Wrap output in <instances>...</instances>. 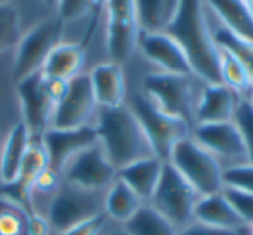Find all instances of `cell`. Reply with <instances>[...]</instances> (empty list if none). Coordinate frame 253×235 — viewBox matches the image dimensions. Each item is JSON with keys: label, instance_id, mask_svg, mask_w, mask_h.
Returning a JSON list of instances; mask_svg holds the SVG:
<instances>
[{"label": "cell", "instance_id": "cell-1", "mask_svg": "<svg viewBox=\"0 0 253 235\" xmlns=\"http://www.w3.org/2000/svg\"><path fill=\"white\" fill-rule=\"evenodd\" d=\"M167 33L182 47L198 80L203 83H222L220 49L213 38L203 0H180L177 16Z\"/></svg>", "mask_w": 253, "mask_h": 235}, {"label": "cell", "instance_id": "cell-2", "mask_svg": "<svg viewBox=\"0 0 253 235\" xmlns=\"http://www.w3.org/2000/svg\"><path fill=\"white\" fill-rule=\"evenodd\" d=\"M94 128L99 145L116 171L130 163L155 156L144 127L126 102L116 107H99Z\"/></svg>", "mask_w": 253, "mask_h": 235}, {"label": "cell", "instance_id": "cell-3", "mask_svg": "<svg viewBox=\"0 0 253 235\" xmlns=\"http://www.w3.org/2000/svg\"><path fill=\"white\" fill-rule=\"evenodd\" d=\"M203 81L194 74H172L151 71L141 81V92L163 112L180 118L194 127L198 97Z\"/></svg>", "mask_w": 253, "mask_h": 235}, {"label": "cell", "instance_id": "cell-4", "mask_svg": "<svg viewBox=\"0 0 253 235\" xmlns=\"http://www.w3.org/2000/svg\"><path fill=\"white\" fill-rule=\"evenodd\" d=\"M21 105L23 123L32 138H40L50 127L59 101L68 88V81L49 78L39 71L16 83Z\"/></svg>", "mask_w": 253, "mask_h": 235}, {"label": "cell", "instance_id": "cell-5", "mask_svg": "<svg viewBox=\"0 0 253 235\" xmlns=\"http://www.w3.org/2000/svg\"><path fill=\"white\" fill-rule=\"evenodd\" d=\"M106 190H90L63 180L47 209L52 235H61L71 227L104 213Z\"/></svg>", "mask_w": 253, "mask_h": 235}, {"label": "cell", "instance_id": "cell-6", "mask_svg": "<svg viewBox=\"0 0 253 235\" xmlns=\"http://www.w3.org/2000/svg\"><path fill=\"white\" fill-rule=\"evenodd\" d=\"M130 109L135 112L149 142L153 145L155 156L162 161H169L173 147L180 140L191 137L193 127L180 118L170 116L158 109L141 90L135 92L130 101Z\"/></svg>", "mask_w": 253, "mask_h": 235}, {"label": "cell", "instance_id": "cell-7", "mask_svg": "<svg viewBox=\"0 0 253 235\" xmlns=\"http://www.w3.org/2000/svg\"><path fill=\"white\" fill-rule=\"evenodd\" d=\"M169 163L200 196H210L224 190V168L193 137L184 138L173 147Z\"/></svg>", "mask_w": 253, "mask_h": 235}, {"label": "cell", "instance_id": "cell-8", "mask_svg": "<svg viewBox=\"0 0 253 235\" xmlns=\"http://www.w3.org/2000/svg\"><path fill=\"white\" fill-rule=\"evenodd\" d=\"M63 19L54 16L37 23L28 32L23 33L19 43L16 45L12 64V78L16 83L30 74L42 71L50 52L63 42Z\"/></svg>", "mask_w": 253, "mask_h": 235}, {"label": "cell", "instance_id": "cell-9", "mask_svg": "<svg viewBox=\"0 0 253 235\" xmlns=\"http://www.w3.org/2000/svg\"><path fill=\"white\" fill-rule=\"evenodd\" d=\"M200 197L196 189L169 161H165L158 187L149 204L180 230L194 221V209Z\"/></svg>", "mask_w": 253, "mask_h": 235}, {"label": "cell", "instance_id": "cell-10", "mask_svg": "<svg viewBox=\"0 0 253 235\" xmlns=\"http://www.w3.org/2000/svg\"><path fill=\"white\" fill-rule=\"evenodd\" d=\"M106 19L109 61L123 66L137 52L141 36L135 0H106Z\"/></svg>", "mask_w": 253, "mask_h": 235}, {"label": "cell", "instance_id": "cell-11", "mask_svg": "<svg viewBox=\"0 0 253 235\" xmlns=\"http://www.w3.org/2000/svg\"><path fill=\"white\" fill-rule=\"evenodd\" d=\"M191 137L207 149L224 169L248 163L245 142L234 121L194 125Z\"/></svg>", "mask_w": 253, "mask_h": 235}, {"label": "cell", "instance_id": "cell-12", "mask_svg": "<svg viewBox=\"0 0 253 235\" xmlns=\"http://www.w3.org/2000/svg\"><path fill=\"white\" fill-rule=\"evenodd\" d=\"M99 111L88 73H82L68 81V88L59 101L50 128H78L94 125Z\"/></svg>", "mask_w": 253, "mask_h": 235}, {"label": "cell", "instance_id": "cell-13", "mask_svg": "<svg viewBox=\"0 0 253 235\" xmlns=\"http://www.w3.org/2000/svg\"><path fill=\"white\" fill-rule=\"evenodd\" d=\"M116 168L111 165L102 147L94 144L75 156L61 171L64 182L90 190H106L116 180Z\"/></svg>", "mask_w": 253, "mask_h": 235}, {"label": "cell", "instance_id": "cell-14", "mask_svg": "<svg viewBox=\"0 0 253 235\" xmlns=\"http://www.w3.org/2000/svg\"><path fill=\"white\" fill-rule=\"evenodd\" d=\"M40 138L49 156L50 169L59 175L75 156L97 144L94 125L78 128H49Z\"/></svg>", "mask_w": 253, "mask_h": 235}, {"label": "cell", "instance_id": "cell-15", "mask_svg": "<svg viewBox=\"0 0 253 235\" xmlns=\"http://www.w3.org/2000/svg\"><path fill=\"white\" fill-rule=\"evenodd\" d=\"M137 50H141V54L153 66H156V71L172 74H193L186 52L167 32L141 33Z\"/></svg>", "mask_w": 253, "mask_h": 235}, {"label": "cell", "instance_id": "cell-16", "mask_svg": "<svg viewBox=\"0 0 253 235\" xmlns=\"http://www.w3.org/2000/svg\"><path fill=\"white\" fill-rule=\"evenodd\" d=\"M241 99L243 95L224 83H203L194 112V125L232 121Z\"/></svg>", "mask_w": 253, "mask_h": 235}, {"label": "cell", "instance_id": "cell-17", "mask_svg": "<svg viewBox=\"0 0 253 235\" xmlns=\"http://www.w3.org/2000/svg\"><path fill=\"white\" fill-rule=\"evenodd\" d=\"M88 78L99 107H116L125 104L126 81L123 66L113 61L99 63L88 71Z\"/></svg>", "mask_w": 253, "mask_h": 235}, {"label": "cell", "instance_id": "cell-18", "mask_svg": "<svg viewBox=\"0 0 253 235\" xmlns=\"http://www.w3.org/2000/svg\"><path fill=\"white\" fill-rule=\"evenodd\" d=\"M207 11L232 35L253 42V14L245 0H203Z\"/></svg>", "mask_w": 253, "mask_h": 235}, {"label": "cell", "instance_id": "cell-19", "mask_svg": "<svg viewBox=\"0 0 253 235\" xmlns=\"http://www.w3.org/2000/svg\"><path fill=\"white\" fill-rule=\"evenodd\" d=\"M30 142L32 135L23 121L16 123L7 134V138L0 147V183L4 187L12 185L18 180Z\"/></svg>", "mask_w": 253, "mask_h": 235}, {"label": "cell", "instance_id": "cell-20", "mask_svg": "<svg viewBox=\"0 0 253 235\" xmlns=\"http://www.w3.org/2000/svg\"><path fill=\"white\" fill-rule=\"evenodd\" d=\"M194 220L211 227L224 228V230L238 232V234L245 228V223L231 206L224 190L210 196H201L194 209Z\"/></svg>", "mask_w": 253, "mask_h": 235}, {"label": "cell", "instance_id": "cell-21", "mask_svg": "<svg viewBox=\"0 0 253 235\" xmlns=\"http://www.w3.org/2000/svg\"><path fill=\"white\" fill-rule=\"evenodd\" d=\"M163 165H165V161H162L156 156H151V158L130 163L125 168L118 169L116 176L120 180H123L144 202H149L156 187H158Z\"/></svg>", "mask_w": 253, "mask_h": 235}, {"label": "cell", "instance_id": "cell-22", "mask_svg": "<svg viewBox=\"0 0 253 235\" xmlns=\"http://www.w3.org/2000/svg\"><path fill=\"white\" fill-rule=\"evenodd\" d=\"M85 64V50L78 43L61 42L56 49L47 57L42 67V73L49 78L70 81L75 76L84 73Z\"/></svg>", "mask_w": 253, "mask_h": 235}, {"label": "cell", "instance_id": "cell-23", "mask_svg": "<svg viewBox=\"0 0 253 235\" xmlns=\"http://www.w3.org/2000/svg\"><path fill=\"white\" fill-rule=\"evenodd\" d=\"M144 204V201L126 185L123 180L116 176V180L106 189L104 194V214L122 227L123 223L130 220Z\"/></svg>", "mask_w": 253, "mask_h": 235}, {"label": "cell", "instance_id": "cell-24", "mask_svg": "<svg viewBox=\"0 0 253 235\" xmlns=\"http://www.w3.org/2000/svg\"><path fill=\"white\" fill-rule=\"evenodd\" d=\"M180 0H135L141 33L167 32L179 11Z\"/></svg>", "mask_w": 253, "mask_h": 235}, {"label": "cell", "instance_id": "cell-25", "mask_svg": "<svg viewBox=\"0 0 253 235\" xmlns=\"http://www.w3.org/2000/svg\"><path fill=\"white\" fill-rule=\"evenodd\" d=\"M126 235H177V228L160 214L149 202H144L141 209L122 225Z\"/></svg>", "mask_w": 253, "mask_h": 235}, {"label": "cell", "instance_id": "cell-26", "mask_svg": "<svg viewBox=\"0 0 253 235\" xmlns=\"http://www.w3.org/2000/svg\"><path fill=\"white\" fill-rule=\"evenodd\" d=\"M211 30H213V26H211ZM213 38L218 47L229 50L232 56H236V59L245 67L250 87L253 88V42H248V40H243L239 36L232 35L231 32H227L220 25L213 30Z\"/></svg>", "mask_w": 253, "mask_h": 235}, {"label": "cell", "instance_id": "cell-27", "mask_svg": "<svg viewBox=\"0 0 253 235\" xmlns=\"http://www.w3.org/2000/svg\"><path fill=\"white\" fill-rule=\"evenodd\" d=\"M28 214L21 204L0 196V235H28Z\"/></svg>", "mask_w": 253, "mask_h": 235}, {"label": "cell", "instance_id": "cell-28", "mask_svg": "<svg viewBox=\"0 0 253 235\" xmlns=\"http://www.w3.org/2000/svg\"><path fill=\"white\" fill-rule=\"evenodd\" d=\"M220 49V78H222V83L227 85L229 88L236 90L239 95L246 97L248 92L252 90L250 87V81H248V76H246V71L245 67L241 66L236 56H232L229 50Z\"/></svg>", "mask_w": 253, "mask_h": 235}, {"label": "cell", "instance_id": "cell-29", "mask_svg": "<svg viewBox=\"0 0 253 235\" xmlns=\"http://www.w3.org/2000/svg\"><path fill=\"white\" fill-rule=\"evenodd\" d=\"M21 19L11 4L0 5V54L16 49L21 38Z\"/></svg>", "mask_w": 253, "mask_h": 235}, {"label": "cell", "instance_id": "cell-30", "mask_svg": "<svg viewBox=\"0 0 253 235\" xmlns=\"http://www.w3.org/2000/svg\"><path fill=\"white\" fill-rule=\"evenodd\" d=\"M238 127L239 134L243 137L246 147V154H248V163H253V107L246 97H243L238 104V109L234 112V120H232Z\"/></svg>", "mask_w": 253, "mask_h": 235}, {"label": "cell", "instance_id": "cell-31", "mask_svg": "<svg viewBox=\"0 0 253 235\" xmlns=\"http://www.w3.org/2000/svg\"><path fill=\"white\" fill-rule=\"evenodd\" d=\"M224 187L253 194V163H245L224 169Z\"/></svg>", "mask_w": 253, "mask_h": 235}, {"label": "cell", "instance_id": "cell-32", "mask_svg": "<svg viewBox=\"0 0 253 235\" xmlns=\"http://www.w3.org/2000/svg\"><path fill=\"white\" fill-rule=\"evenodd\" d=\"M224 194L229 199L231 206L234 207V211L238 213V216L241 218V221L245 223V227L253 223V194L243 192L238 189H231V187H224Z\"/></svg>", "mask_w": 253, "mask_h": 235}, {"label": "cell", "instance_id": "cell-33", "mask_svg": "<svg viewBox=\"0 0 253 235\" xmlns=\"http://www.w3.org/2000/svg\"><path fill=\"white\" fill-rule=\"evenodd\" d=\"M97 4L99 0H61L56 9V16L63 19V23L78 21V19L85 18Z\"/></svg>", "mask_w": 253, "mask_h": 235}, {"label": "cell", "instance_id": "cell-34", "mask_svg": "<svg viewBox=\"0 0 253 235\" xmlns=\"http://www.w3.org/2000/svg\"><path fill=\"white\" fill-rule=\"evenodd\" d=\"M118 225L113 223L104 213L97 214V216L85 220L82 223L71 227L70 230H66L61 235H106L108 232H111L113 228H116Z\"/></svg>", "mask_w": 253, "mask_h": 235}, {"label": "cell", "instance_id": "cell-35", "mask_svg": "<svg viewBox=\"0 0 253 235\" xmlns=\"http://www.w3.org/2000/svg\"><path fill=\"white\" fill-rule=\"evenodd\" d=\"M177 235H239L238 232L224 230V228L211 227V225L201 223V221H191L184 228L177 230Z\"/></svg>", "mask_w": 253, "mask_h": 235}, {"label": "cell", "instance_id": "cell-36", "mask_svg": "<svg viewBox=\"0 0 253 235\" xmlns=\"http://www.w3.org/2000/svg\"><path fill=\"white\" fill-rule=\"evenodd\" d=\"M28 235H52V228L47 216L39 213L28 214Z\"/></svg>", "mask_w": 253, "mask_h": 235}, {"label": "cell", "instance_id": "cell-37", "mask_svg": "<svg viewBox=\"0 0 253 235\" xmlns=\"http://www.w3.org/2000/svg\"><path fill=\"white\" fill-rule=\"evenodd\" d=\"M43 4L47 5V7H52V9H57V5H59L61 0H42Z\"/></svg>", "mask_w": 253, "mask_h": 235}, {"label": "cell", "instance_id": "cell-38", "mask_svg": "<svg viewBox=\"0 0 253 235\" xmlns=\"http://www.w3.org/2000/svg\"><path fill=\"white\" fill-rule=\"evenodd\" d=\"M106 235H126V234L123 232V228H122V227H116V228H113L111 232H108Z\"/></svg>", "mask_w": 253, "mask_h": 235}, {"label": "cell", "instance_id": "cell-39", "mask_svg": "<svg viewBox=\"0 0 253 235\" xmlns=\"http://www.w3.org/2000/svg\"><path fill=\"white\" fill-rule=\"evenodd\" d=\"M246 101H248L250 104H252V107H253V88L248 92V95H246Z\"/></svg>", "mask_w": 253, "mask_h": 235}, {"label": "cell", "instance_id": "cell-40", "mask_svg": "<svg viewBox=\"0 0 253 235\" xmlns=\"http://www.w3.org/2000/svg\"><path fill=\"white\" fill-rule=\"evenodd\" d=\"M246 2V5L250 7V11H252V14H253V0H245Z\"/></svg>", "mask_w": 253, "mask_h": 235}, {"label": "cell", "instance_id": "cell-41", "mask_svg": "<svg viewBox=\"0 0 253 235\" xmlns=\"http://www.w3.org/2000/svg\"><path fill=\"white\" fill-rule=\"evenodd\" d=\"M5 4H11V0H0V5H5Z\"/></svg>", "mask_w": 253, "mask_h": 235}]
</instances>
